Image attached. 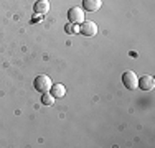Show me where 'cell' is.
<instances>
[{
	"label": "cell",
	"instance_id": "obj_2",
	"mask_svg": "<svg viewBox=\"0 0 155 148\" xmlns=\"http://www.w3.org/2000/svg\"><path fill=\"white\" fill-rule=\"evenodd\" d=\"M122 82L124 86L129 89V91H134V89H137V82H139V77L137 74L134 71H125L122 74Z\"/></svg>",
	"mask_w": 155,
	"mask_h": 148
},
{
	"label": "cell",
	"instance_id": "obj_10",
	"mask_svg": "<svg viewBox=\"0 0 155 148\" xmlns=\"http://www.w3.org/2000/svg\"><path fill=\"white\" fill-rule=\"evenodd\" d=\"M64 30H66V33L73 35V33H78V31H79V27H76V28H74V23H68Z\"/></svg>",
	"mask_w": 155,
	"mask_h": 148
},
{
	"label": "cell",
	"instance_id": "obj_1",
	"mask_svg": "<svg viewBox=\"0 0 155 148\" xmlns=\"http://www.w3.org/2000/svg\"><path fill=\"white\" fill-rule=\"evenodd\" d=\"M51 86H53V82H51V79L48 76H45V74H40V76H36L35 79V89L38 92H50Z\"/></svg>",
	"mask_w": 155,
	"mask_h": 148
},
{
	"label": "cell",
	"instance_id": "obj_6",
	"mask_svg": "<svg viewBox=\"0 0 155 148\" xmlns=\"http://www.w3.org/2000/svg\"><path fill=\"white\" fill-rule=\"evenodd\" d=\"M33 10L36 15H46L50 12V2L48 0H36L35 5H33Z\"/></svg>",
	"mask_w": 155,
	"mask_h": 148
},
{
	"label": "cell",
	"instance_id": "obj_9",
	"mask_svg": "<svg viewBox=\"0 0 155 148\" xmlns=\"http://www.w3.org/2000/svg\"><path fill=\"white\" fill-rule=\"evenodd\" d=\"M41 102H43V105H53V104H54V97L51 94H48V92H45V94L41 95Z\"/></svg>",
	"mask_w": 155,
	"mask_h": 148
},
{
	"label": "cell",
	"instance_id": "obj_3",
	"mask_svg": "<svg viewBox=\"0 0 155 148\" xmlns=\"http://www.w3.org/2000/svg\"><path fill=\"white\" fill-rule=\"evenodd\" d=\"M68 18H69V23H74V25L83 23L84 21V10L79 8V7H73L68 12Z\"/></svg>",
	"mask_w": 155,
	"mask_h": 148
},
{
	"label": "cell",
	"instance_id": "obj_5",
	"mask_svg": "<svg viewBox=\"0 0 155 148\" xmlns=\"http://www.w3.org/2000/svg\"><path fill=\"white\" fill-rule=\"evenodd\" d=\"M153 86H155V79L152 76H149V74L142 76L139 79V82H137V87H140L142 91H152Z\"/></svg>",
	"mask_w": 155,
	"mask_h": 148
},
{
	"label": "cell",
	"instance_id": "obj_7",
	"mask_svg": "<svg viewBox=\"0 0 155 148\" xmlns=\"http://www.w3.org/2000/svg\"><path fill=\"white\" fill-rule=\"evenodd\" d=\"M102 5V0H83V7L86 12H97Z\"/></svg>",
	"mask_w": 155,
	"mask_h": 148
},
{
	"label": "cell",
	"instance_id": "obj_8",
	"mask_svg": "<svg viewBox=\"0 0 155 148\" xmlns=\"http://www.w3.org/2000/svg\"><path fill=\"white\" fill-rule=\"evenodd\" d=\"M50 92H51V95H53L54 99H60L66 94V87L63 86V84H53L51 89H50Z\"/></svg>",
	"mask_w": 155,
	"mask_h": 148
},
{
	"label": "cell",
	"instance_id": "obj_4",
	"mask_svg": "<svg viewBox=\"0 0 155 148\" xmlns=\"http://www.w3.org/2000/svg\"><path fill=\"white\" fill-rule=\"evenodd\" d=\"M79 31L84 36H96L97 35V25L94 21H83L79 27Z\"/></svg>",
	"mask_w": 155,
	"mask_h": 148
}]
</instances>
